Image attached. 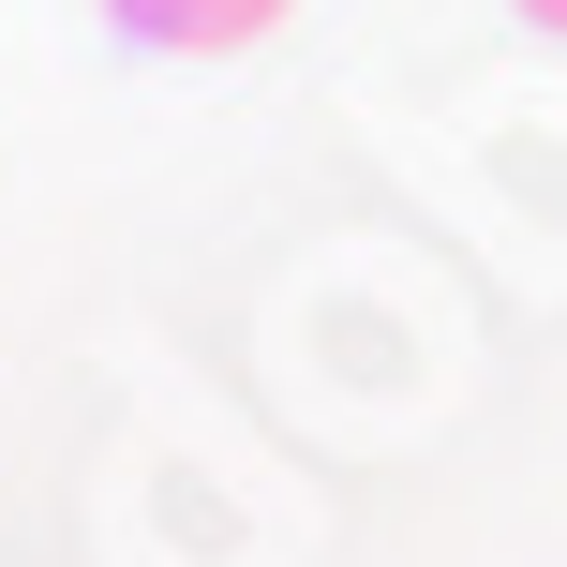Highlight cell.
Segmentation results:
<instances>
[{"label":"cell","instance_id":"6da1fadb","mask_svg":"<svg viewBox=\"0 0 567 567\" xmlns=\"http://www.w3.org/2000/svg\"><path fill=\"white\" fill-rule=\"evenodd\" d=\"M135 45H255V30H284V0H105Z\"/></svg>","mask_w":567,"mask_h":567},{"label":"cell","instance_id":"7a4b0ae2","mask_svg":"<svg viewBox=\"0 0 567 567\" xmlns=\"http://www.w3.org/2000/svg\"><path fill=\"white\" fill-rule=\"evenodd\" d=\"M523 16H538V30H567V0H523Z\"/></svg>","mask_w":567,"mask_h":567}]
</instances>
